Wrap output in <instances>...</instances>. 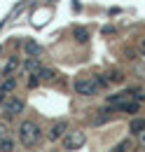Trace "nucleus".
<instances>
[{
    "mask_svg": "<svg viewBox=\"0 0 145 152\" xmlns=\"http://www.w3.org/2000/svg\"><path fill=\"white\" fill-rule=\"evenodd\" d=\"M103 87H108V77H103V75L80 77V80L75 82V91L80 96H96Z\"/></svg>",
    "mask_w": 145,
    "mask_h": 152,
    "instance_id": "f257e3e1",
    "label": "nucleus"
},
{
    "mask_svg": "<svg viewBox=\"0 0 145 152\" xmlns=\"http://www.w3.org/2000/svg\"><path fill=\"white\" fill-rule=\"evenodd\" d=\"M40 126H37L35 122H21V126H19V143L23 145V148H33L37 145V140H40Z\"/></svg>",
    "mask_w": 145,
    "mask_h": 152,
    "instance_id": "f03ea898",
    "label": "nucleus"
},
{
    "mask_svg": "<svg viewBox=\"0 0 145 152\" xmlns=\"http://www.w3.org/2000/svg\"><path fill=\"white\" fill-rule=\"evenodd\" d=\"M84 140H87V138H84V133L82 131H70V133H66V136H63V148H66V150H80V148H82V145H84Z\"/></svg>",
    "mask_w": 145,
    "mask_h": 152,
    "instance_id": "7ed1b4c3",
    "label": "nucleus"
},
{
    "mask_svg": "<svg viewBox=\"0 0 145 152\" xmlns=\"http://www.w3.org/2000/svg\"><path fill=\"white\" fill-rule=\"evenodd\" d=\"M2 110L7 117H17L21 110H23V101L21 98H5L2 101Z\"/></svg>",
    "mask_w": 145,
    "mask_h": 152,
    "instance_id": "20e7f679",
    "label": "nucleus"
},
{
    "mask_svg": "<svg viewBox=\"0 0 145 152\" xmlns=\"http://www.w3.org/2000/svg\"><path fill=\"white\" fill-rule=\"evenodd\" d=\"M68 131V124H66V119H61V122H54L52 124V129H49V140H59V138H63Z\"/></svg>",
    "mask_w": 145,
    "mask_h": 152,
    "instance_id": "39448f33",
    "label": "nucleus"
},
{
    "mask_svg": "<svg viewBox=\"0 0 145 152\" xmlns=\"http://www.w3.org/2000/svg\"><path fill=\"white\" fill-rule=\"evenodd\" d=\"M40 68H42V63H40V56H28L26 61H23V66H21V70H23L26 75H35Z\"/></svg>",
    "mask_w": 145,
    "mask_h": 152,
    "instance_id": "423d86ee",
    "label": "nucleus"
},
{
    "mask_svg": "<svg viewBox=\"0 0 145 152\" xmlns=\"http://www.w3.org/2000/svg\"><path fill=\"white\" fill-rule=\"evenodd\" d=\"M119 113L117 110V105H108V108H101L98 110V115L94 117V124H103V122H108V119H112V115Z\"/></svg>",
    "mask_w": 145,
    "mask_h": 152,
    "instance_id": "0eeeda50",
    "label": "nucleus"
},
{
    "mask_svg": "<svg viewBox=\"0 0 145 152\" xmlns=\"http://www.w3.org/2000/svg\"><path fill=\"white\" fill-rule=\"evenodd\" d=\"M23 52H26V56H40L42 54V47L37 45L35 40H26L23 42Z\"/></svg>",
    "mask_w": 145,
    "mask_h": 152,
    "instance_id": "6e6552de",
    "label": "nucleus"
},
{
    "mask_svg": "<svg viewBox=\"0 0 145 152\" xmlns=\"http://www.w3.org/2000/svg\"><path fill=\"white\" fill-rule=\"evenodd\" d=\"M117 110H119V113L136 115V113H141V105H138L136 101H124V103H119V105H117Z\"/></svg>",
    "mask_w": 145,
    "mask_h": 152,
    "instance_id": "1a4fd4ad",
    "label": "nucleus"
},
{
    "mask_svg": "<svg viewBox=\"0 0 145 152\" xmlns=\"http://www.w3.org/2000/svg\"><path fill=\"white\" fill-rule=\"evenodd\" d=\"M129 129H131V133L141 136V133L145 131V117H133V119H131V124H129Z\"/></svg>",
    "mask_w": 145,
    "mask_h": 152,
    "instance_id": "9d476101",
    "label": "nucleus"
},
{
    "mask_svg": "<svg viewBox=\"0 0 145 152\" xmlns=\"http://www.w3.org/2000/svg\"><path fill=\"white\" fill-rule=\"evenodd\" d=\"M35 75H37L40 82H54L56 80V70H52V68H40Z\"/></svg>",
    "mask_w": 145,
    "mask_h": 152,
    "instance_id": "9b49d317",
    "label": "nucleus"
},
{
    "mask_svg": "<svg viewBox=\"0 0 145 152\" xmlns=\"http://www.w3.org/2000/svg\"><path fill=\"white\" fill-rule=\"evenodd\" d=\"M72 38H75V42L84 45V42L89 40V31H87V28H82V26H75V28H72Z\"/></svg>",
    "mask_w": 145,
    "mask_h": 152,
    "instance_id": "f8f14e48",
    "label": "nucleus"
},
{
    "mask_svg": "<svg viewBox=\"0 0 145 152\" xmlns=\"http://www.w3.org/2000/svg\"><path fill=\"white\" fill-rule=\"evenodd\" d=\"M14 89H17V80H14V77H7V80L0 82V91H2V94H10V91H14Z\"/></svg>",
    "mask_w": 145,
    "mask_h": 152,
    "instance_id": "ddd939ff",
    "label": "nucleus"
},
{
    "mask_svg": "<svg viewBox=\"0 0 145 152\" xmlns=\"http://www.w3.org/2000/svg\"><path fill=\"white\" fill-rule=\"evenodd\" d=\"M14 150V140L10 138V136H5L2 140H0V152H12Z\"/></svg>",
    "mask_w": 145,
    "mask_h": 152,
    "instance_id": "4468645a",
    "label": "nucleus"
},
{
    "mask_svg": "<svg viewBox=\"0 0 145 152\" xmlns=\"http://www.w3.org/2000/svg\"><path fill=\"white\" fill-rule=\"evenodd\" d=\"M122 82H124V75H122V73H117V70L108 73V84H122Z\"/></svg>",
    "mask_w": 145,
    "mask_h": 152,
    "instance_id": "2eb2a0df",
    "label": "nucleus"
},
{
    "mask_svg": "<svg viewBox=\"0 0 145 152\" xmlns=\"http://www.w3.org/2000/svg\"><path fill=\"white\" fill-rule=\"evenodd\" d=\"M129 148H131V140H122V143H117L110 152H127Z\"/></svg>",
    "mask_w": 145,
    "mask_h": 152,
    "instance_id": "dca6fc26",
    "label": "nucleus"
},
{
    "mask_svg": "<svg viewBox=\"0 0 145 152\" xmlns=\"http://www.w3.org/2000/svg\"><path fill=\"white\" fill-rule=\"evenodd\" d=\"M17 66H19V63H17V58H10V63L5 66V70H2V73H5V75H10V73H12V70H14Z\"/></svg>",
    "mask_w": 145,
    "mask_h": 152,
    "instance_id": "f3484780",
    "label": "nucleus"
},
{
    "mask_svg": "<svg viewBox=\"0 0 145 152\" xmlns=\"http://www.w3.org/2000/svg\"><path fill=\"white\" fill-rule=\"evenodd\" d=\"M101 33H103V35H115V33H117V28H115V26H103V28H101Z\"/></svg>",
    "mask_w": 145,
    "mask_h": 152,
    "instance_id": "a211bd4d",
    "label": "nucleus"
},
{
    "mask_svg": "<svg viewBox=\"0 0 145 152\" xmlns=\"http://www.w3.org/2000/svg\"><path fill=\"white\" fill-rule=\"evenodd\" d=\"M5 136H10V129H7V126H5L2 122H0V140H2Z\"/></svg>",
    "mask_w": 145,
    "mask_h": 152,
    "instance_id": "6ab92c4d",
    "label": "nucleus"
},
{
    "mask_svg": "<svg viewBox=\"0 0 145 152\" xmlns=\"http://www.w3.org/2000/svg\"><path fill=\"white\" fill-rule=\"evenodd\" d=\"M37 84H40L37 75H31V77H28V87H37Z\"/></svg>",
    "mask_w": 145,
    "mask_h": 152,
    "instance_id": "aec40b11",
    "label": "nucleus"
},
{
    "mask_svg": "<svg viewBox=\"0 0 145 152\" xmlns=\"http://www.w3.org/2000/svg\"><path fill=\"white\" fill-rule=\"evenodd\" d=\"M5 98H7V94H2V91H0V103H2V101H5Z\"/></svg>",
    "mask_w": 145,
    "mask_h": 152,
    "instance_id": "412c9836",
    "label": "nucleus"
},
{
    "mask_svg": "<svg viewBox=\"0 0 145 152\" xmlns=\"http://www.w3.org/2000/svg\"><path fill=\"white\" fill-rule=\"evenodd\" d=\"M141 143H143V145H145V131L141 133Z\"/></svg>",
    "mask_w": 145,
    "mask_h": 152,
    "instance_id": "4be33fe9",
    "label": "nucleus"
},
{
    "mask_svg": "<svg viewBox=\"0 0 145 152\" xmlns=\"http://www.w3.org/2000/svg\"><path fill=\"white\" fill-rule=\"evenodd\" d=\"M143 47H145V40H143Z\"/></svg>",
    "mask_w": 145,
    "mask_h": 152,
    "instance_id": "5701e85b",
    "label": "nucleus"
}]
</instances>
